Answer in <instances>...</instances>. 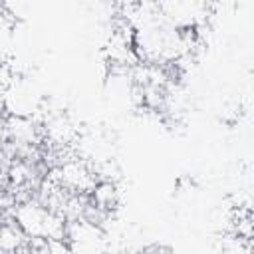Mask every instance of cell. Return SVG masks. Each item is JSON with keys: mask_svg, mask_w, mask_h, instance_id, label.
Listing matches in <instances>:
<instances>
[{"mask_svg": "<svg viewBox=\"0 0 254 254\" xmlns=\"http://www.w3.org/2000/svg\"><path fill=\"white\" fill-rule=\"evenodd\" d=\"M65 240L69 244V252H95L105 248L107 232L101 220L81 214L65 220Z\"/></svg>", "mask_w": 254, "mask_h": 254, "instance_id": "7a4b0ae2", "label": "cell"}, {"mask_svg": "<svg viewBox=\"0 0 254 254\" xmlns=\"http://www.w3.org/2000/svg\"><path fill=\"white\" fill-rule=\"evenodd\" d=\"M10 218L22 228L28 240L65 238V218L38 196H24L12 204Z\"/></svg>", "mask_w": 254, "mask_h": 254, "instance_id": "6da1fadb", "label": "cell"}]
</instances>
